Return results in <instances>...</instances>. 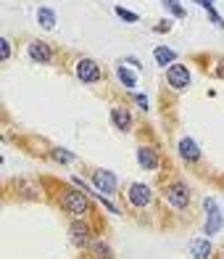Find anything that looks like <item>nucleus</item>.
<instances>
[{"label":"nucleus","instance_id":"aec40b11","mask_svg":"<svg viewBox=\"0 0 224 259\" xmlns=\"http://www.w3.org/2000/svg\"><path fill=\"white\" fill-rule=\"evenodd\" d=\"M163 6H166L172 14H174V19H185V8L180 6V0H161Z\"/></svg>","mask_w":224,"mask_h":259},{"label":"nucleus","instance_id":"0eeeda50","mask_svg":"<svg viewBox=\"0 0 224 259\" xmlns=\"http://www.w3.org/2000/svg\"><path fill=\"white\" fill-rule=\"evenodd\" d=\"M127 201L132 204L135 209H143V206H148L150 204V198H153V191L145 185V183H129L127 185Z\"/></svg>","mask_w":224,"mask_h":259},{"label":"nucleus","instance_id":"a878e982","mask_svg":"<svg viewBox=\"0 0 224 259\" xmlns=\"http://www.w3.org/2000/svg\"><path fill=\"white\" fill-rule=\"evenodd\" d=\"M193 3H198V6H200V3H203V0H193Z\"/></svg>","mask_w":224,"mask_h":259},{"label":"nucleus","instance_id":"9b49d317","mask_svg":"<svg viewBox=\"0 0 224 259\" xmlns=\"http://www.w3.org/2000/svg\"><path fill=\"white\" fill-rule=\"evenodd\" d=\"M111 122H114L116 130L129 133V127H132V114H129V109H124V106H114L111 109Z\"/></svg>","mask_w":224,"mask_h":259},{"label":"nucleus","instance_id":"dca6fc26","mask_svg":"<svg viewBox=\"0 0 224 259\" xmlns=\"http://www.w3.org/2000/svg\"><path fill=\"white\" fill-rule=\"evenodd\" d=\"M116 77H119V82L124 88H137V79H135V74L132 72H127L124 66H116Z\"/></svg>","mask_w":224,"mask_h":259},{"label":"nucleus","instance_id":"1a4fd4ad","mask_svg":"<svg viewBox=\"0 0 224 259\" xmlns=\"http://www.w3.org/2000/svg\"><path fill=\"white\" fill-rule=\"evenodd\" d=\"M69 233H72V243L79 246V249H85V246L90 243V235H92L90 225H85L82 220H74L72 228H69Z\"/></svg>","mask_w":224,"mask_h":259},{"label":"nucleus","instance_id":"f8f14e48","mask_svg":"<svg viewBox=\"0 0 224 259\" xmlns=\"http://www.w3.org/2000/svg\"><path fill=\"white\" fill-rule=\"evenodd\" d=\"M177 148H180V156H182L185 161H190V164H195V161L200 159V148H198V143H195L193 138H182Z\"/></svg>","mask_w":224,"mask_h":259},{"label":"nucleus","instance_id":"6e6552de","mask_svg":"<svg viewBox=\"0 0 224 259\" xmlns=\"http://www.w3.org/2000/svg\"><path fill=\"white\" fill-rule=\"evenodd\" d=\"M206 211H208V217H206V235H216L221 230V211L216 206L214 198H206Z\"/></svg>","mask_w":224,"mask_h":259},{"label":"nucleus","instance_id":"5701e85b","mask_svg":"<svg viewBox=\"0 0 224 259\" xmlns=\"http://www.w3.org/2000/svg\"><path fill=\"white\" fill-rule=\"evenodd\" d=\"M153 29H156V32H169V29H172V21H158Z\"/></svg>","mask_w":224,"mask_h":259},{"label":"nucleus","instance_id":"4be33fe9","mask_svg":"<svg viewBox=\"0 0 224 259\" xmlns=\"http://www.w3.org/2000/svg\"><path fill=\"white\" fill-rule=\"evenodd\" d=\"M135 103H137L143 111H148V106H150V103H148V96H143V93H137V96H135Z\"/></svg>","mask_w":224,"mask_h":259},{"label":"nucleus","instance_id":"423d86ee","mask_svg":"<svg viewBox=\"0 0 224 259\" xmlns=\"http://www.w3.org/2000/svg\"><path fill=\"white\" fill-rule=\"evenodd\" d=\"M27 56H29L32 64L48 66V64L53 61V45L45 42V40H32V42L27 45Z\"/></svg>","mask_w":224,"mask_h":259},{"label":"nucleus","instance_id":"39448f33","mask_svg":"<svg viewBox=\"0 0 224 259\" xmlns=\"http://www.w3.org/2000/svg\"><path fill=\"white\" fill-rule=\"evenodd\" d=\"M190 69H187L185 64H172L169 69H166V82H169V88L172 90H177V93H182V90H187L190 88Z\"/></svg>","mask_w":224,"mask_h":259},{"label":"nucleus","instance_id":"f03ea898","mask_svg":"<svg viewBox=\"0 0 224 259\" xmlns=\"http://www.w3.org/2000/svg\"><path fill=\"white\" fill-rule=\"evenodd\" d=\"M163 198H166V204L174 206V209H187L190 206V188L182 180H174L163 188Z\"/></svg>","mask_w":224,"mask_h":259},{"label":"nucleus","instance_id":"a211bd4d","mask_svg":"<svg viewBox=\"0 0 224 259\" xmlns=\"http://www.w3.org/2000/svg\"><path fill=\"white\" fill-rule=\"evenodd\" d=\"M114 14L119 16V19H124V21H129V24H137V21H140V16L135 14V11H127V8H122V6H116Z\"/></svg>","mask_w":224,"mask_h":259},{"label":"nucleus","instance_id":"bb28decb","mask_svg":"<svg viewBox=\"0 0 224 259\" xmlns=\"http://www.w3.org/2000/svg\"><path fill=\"white\" fill-rule=\"evenodd\" d=\"M221 254H224V251H221Z\"/></svg>","mask_w":224,"mask_h":259},{"label":"nucleus","instance_id":"6ab92c4d","mask_svg":"<svg viewBox=\"0 0 224 259\" xmlns=\"http://www.w3.org/2000/svg\"><path fill=\"white\" fill-rule=\"evenodd\" d=\"M92 254H95V259H111V249L105 246L103 241H95L92 243Z\"/></svg>","mask_w":224,"mask_h":259},{"label":"nucleus","instance_id":"412c9836","mask_svg":"<svg viewBox=\"0 0 224 259\" xmlns=\"http://www.w3.org/2000/svg\"><path fill=\"white\" fill-rule=\"evenodd\" d=\"M0 58H3V61H8V58H11V40L8 37L0 40Z\"/></svg>","mask_w":224,"mask_h":259},{"label":"nucleus","instance_id":"9d476101","mask_svg":"<svg viewBox=\"0 0 224 259\" xmlns=\"http://www.w3.org/2000/svg\"><path fill=\"white\" fill-rule=\"evenodd\" d=\"M137 164H140L143 169H148V172H156V169H158V154H156V148L140 146V148H137Z\"/></svg>","mask_w":224,"mask_h":259},{"label":"nucleus","instance_id":"7ed1b4c3","mask_svg":"<svg viewBox=\"0 0 224 259\" xmlns=\"http://www.w3.org/2000/svg\"><path fill=\"white\" fill-rule=\"evenodd\" d=\"M74 74L79 82H85V85H98V82L103 79V72L100 66L92 61V58H77L74 64Z\"/></svg>","mask_w":224,"mask_h":259},{"label":"nucleus","instance_id":"b1692460","mask_svg":"<svg viewBox=\"0 0 224 259\" xmlns=\"http://www.w3.org/2000/svg\"><path fill=\"white\" fill-rule=\"evenodd\" d=\"M214 74H216L219 79H224V58H221V61H216V66H214Z\"/></svg>","mask_w":224,"mask_h":259},{"label":"nucleus","instance_id":"ddd939ff","mask_svg":"<svg viewBox=\"0 0 224 259\" xmlns=\"http://www.w3.org/2000/svg\"><path fill=\"white\" fill-rule=\"evenodd\" d=\"M153 58H156V64L163 66V69H169L172 64H177V53L172 48H166V45H156V48H153Z\"/></svg>","mask_w":224,"mask_h":259},{"label":"nucleus","instance_id":"2eb2a0df","mask_svg":"<svg viewBox=\"0 0 224 259\" xmlns=\"http://www.w3.org/2000/svg\"><path fill=\"white\" fill-rule=\"evenodd\" d=\"M37 21L42 29H55V14L50 8H37Z\"/></svg>","mask_w":224,"mask_h":259},{"label":"nucleus","instance_id":"4468645a","mask_svg":"<svg viewBox=\"0 0 224 259\" xmlns=\"http://www.w3.org/2000/svg\"><path fill=\"white\" fill-rule=\"evenodd\" d=\"M211 251H214V246H211L208 238H195V241H190V254H193V259H211Z\"/></svg>","mask_w":224,"mask_h":259},{"label":"nucleus","instance_id":"20e7f679","mask_svg":"<svg viewBox=\"0 0 224 259\" xmlns=\"http://www.w3.org/2000/svg\"><path fill=\"white\" fill-rule=\"evenodd\" d=\"M90 180H92V188H95L98 193H103V196H111V193H116V188H119L116 175L108 172V169H92Z\"/></svg>","mask_w":224,"mask_h":259},{"label":"nucleus","instance_id":"f257e3e1","mask_svg":"<svg viewBox=\"0 0 224 259\" xmlns=\"http://www.w3.org/2000/svg\"><path fill=\"white\" fill-rule=\"evenodd\" d=\"M61 209L66 214H72L74 220H82V217L90 214V198H87L85 191H64Z\"/></svg>","mask_w":224,"mask_h":259},{"label":"nucleus","instance_id":"f3484780","mask_svg":"<svg viewBox=\"0 0 224 259\" xmlns=\"http://www.w3.org/2000/svg\"><path fill=\"white\" fill-rule=\"evenodd\" d=\"M50 159L58 161V164H69V161H74V154H72V151H66V148H53Z\"/></svg>","mask_w":224,"mask_h":259},{"label":"nucleus","instance_id":"393cba45","mask_svg":"<svg viewBox=\"0 0 224 259\" xmlns=\"http://www.w3.org/2000/svg\"><path fill=\"white\" fill-rule=\"evenodd\" d=\"M127 61H129V64H132L135 69H140V61H137V58H135V56H129V58H127Z\"/></svg>","mask_w":224,"mask_h":259}]
</instances>
